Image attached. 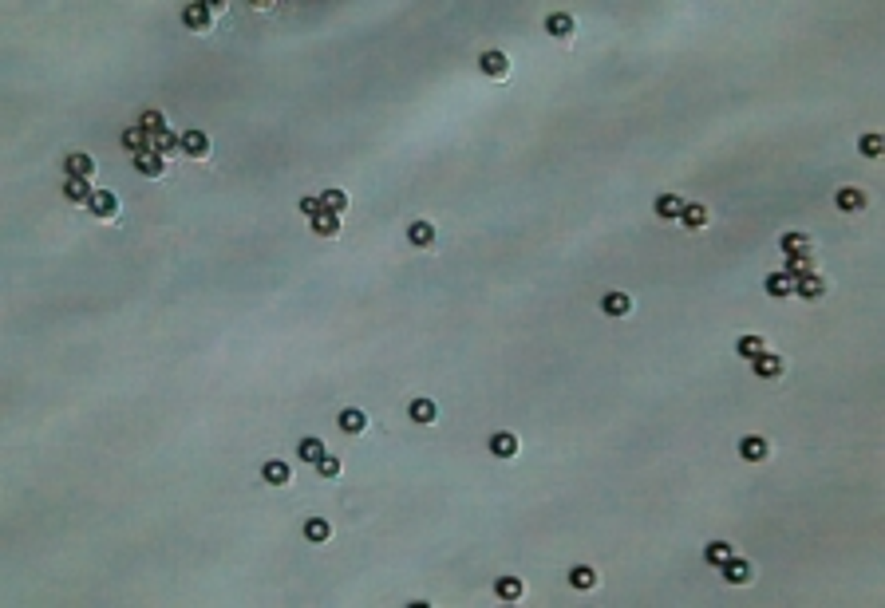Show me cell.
I'll list each match as a JSON object with an SVG mask.
<instances>
[{
    "label": "cell",
    "instance_id": "1",
    "mask_svg": "<svg viewBox=\"0 0 885 608\" xmlns=\"http://www.w3.org/2000/svg\"><path fill=\"white\" fill-rule=\"evenodd\" d=\"M178 150H186L190 159H205L210 154V139H205L202 130H186V135H178Z\"/></svg>",
    "mask_w": 885,
    "mask_h": 608
},
{
    "label": "cell",
    "instance_id": "2",
    "mask_svg": "<svg viewBox=\"0 0 885 608\" xmlns=\"http://www.w3.org/2000/svg\"><path fill=\"white\" fill-rule=\"evenodd\" d=\"M87 209H91L95 218H115V213H119V198L107 194V190H95L91 198H87Z\"/></svg>",
    "mask_w": 885,
    "mask_h": 608
},
{
    "label": "cell",
    "instance_id": "3",
    "mask_svg": "<svg viewBox=\"0 0 885 608\" xmlns=\"http://www.w3.org/2000/svg\"><path fill=\"white\" fill-rule=\"evenodd\" d=\"M719 569H724V581H727V585H747V581H751V565H747L743 557H735V553H731V557H727Z\"/></svg>",
    "mask_w": 885,
    "mask_h": 608
},
{
    "label": "cell",
    "instance_id": "4",
    "mask_svg": "<svg viewBox=\"0 0 885 608\" xmlns=\"http://www.w3.org/2000/svg\"><path fill=\"white\" fill-rule=\"evenodd\" d=\"M162 166H166V159L158 154V150H139L135 154V170L146 178H162Z\"/></svg>",
    "mask_w": 885,
    "mask_h": 608
},
{
    "label": "cell",
    "instance_id": "5",
    "mask_svg": "<svg viewBox=\"0 0 885 608\" xmlns=\"http://www.w3.org/2000/svg\"><path fill=\"white\" fill-rule=\"evenodd\" d=\"M63 174H67V178H95V159H91V154H67Z\"/></svg>",
    "mask_w": 885,
    "mask_h": 608
},
{
    "label": "cell",
    "instance_id": "6",
    "mask_svg": "<svg viewBox=\"0 0 885 608\" xmlns=\"http://www.w3.org/2000/svg\"><path fill=\"white\" fill-rule=\"evenodd\" d=\"M601 312H609V316H629L632 296H625V292H605V296H601Z\"/></svg>",
    "mask_w": 885,
    "mask_h": 608
},
{
    "label": "cell",
    "instance_id": "7",
    "mask_svg": "<svg viewBox=\"0 0 885 608\" xmlns=\"http://www.w3.org/2000/svg\"><path fill=\"white\" fill-rule=\"evenodd\" d=\"M838 209H842V213H862V209H866V194L862 190H853V186H846V190H838Z\"/></svg>",
    "mask_w": 885,
    "mask_h": 608
},
{
    "label": "cell",
    "instance_id": "8",
    "mask_svg": "<svg viewBox=\"0 0 885 608\" xmlns=\"http://www.w3.org/2000/svg\"><path fill=\"white\" fill-rule=\"evenodd\" d=\"M261 478H265L269 486H284V482L293 478V470H289V463H281V458H269V463L261 466Z\"/></svg>",
    "mask_w": 885,
    "mask_h": 608
},
{
    "label": "cell",
    "instance_id": "9",
    "mask_svg": "<svg viewBox=\"0 0 885 608\" xmlns=\"http://www.w3.org/2000/svg\"><path fill=\"white\" fill-rule=\"evenodd\" d=\"M490 454H494V458H514V454H518V439L510 431H498L490 439Z\"/></svg>",
    "mask_w": 885,
    "mask_h": 608
},
{
    "label": "cell",
    "instance_id": "10",
    "mask_svg": "<svg viewBox=\"0 0 885 608\" xmlns=\"http://www.w3.org/2000/svg\"><path fill=\"white\" fill-rule=\"evenodd\" d=\"M794 292H798V296H806V301H818L822 292H826V285H822L818 272H806V277H798V281H794Z\"/></svg>",
    "mask_w": 885,
    "mask_h": 608
},
{
    "label": "cell",
    "instance_id": "11",
    "mask_svg": "<svg viewBox=\"0 0 885 608\" xmlns=\"http://www.w3.org/2000/svg\"><path fill=\"white\" fill-rule=\"evenodd\" d=\"M182 20H186V28L202 32V28H210V8H205V4H186V8H182Z\"/></svg>",
    "mask_w": 885,
    "mask_h": 608
},
{
    "label": "cell",
    "instance_id": "12",
    "mask_svg": "<svg viewBox=\"0 0 885 608\" xmlns=\"http://www.w3.org/2000/svg\"><path fill=\"white\" fill-rule=\"evenodd\" d=\"M482 71H486V75H494V80H506V71H510L506 51H486V56H482Z\"/></svg>",
    "mask_w": 885,
    "mask_h": 608
},
{
    "label": "cell",
    "instance_id": "13",
    "mask_svg": "<svg viewBox=\"0 0 885 608\" xmlns=\"http://www.w3.org/2000/svg\"><path fill=\"white\" fill-rule=\"evenodd\" d=\"M63 194L71 198V202H87L91 198V178H63Z\"/></svg>",
    "mask_w": 885,
    "mask_h": 608
},
{
    "label": "cell",
    "instance_id": "14",
    "mask_svg": "<svg viewBox=\"0 0 885 608\" xmlns=\"http://www.w3.org/2000/svg\"><path fill=\"white\" fill-rule=\"evenodd\" d=\"M778 245H783V253H787V257L810 253V237H806V233H783V237H778Z\"/></svg>",
    "mask_w": 885,
    "mask_h": 608
},
{
    "label": "cell",
    "instance_id": "15",
    "mask_svg": "<svg viewBox=\"0 0 885 608\" xmlns=\"http://www.w3.org/2000/svg\"><path fill=\"white\" fill-rule=\"evenodd\" d=\"M739 454L747 458V463H763V458H767V443H763L759 434H747V439L739 443Z\"/></svg>",
    "mask_w": 885,
    "mask_h": 608
},
{
    "label": "cell",
    "instance_id": "16",
    "mask_svg": "<svg viewBox=\"0 0 885 608\" xmlns=\"http://www.w3.org/2000/svg\"><path fill=\"white\" fill-rule=\"evenodd\" d=\"M363 427H368V419H363L360 407H348V411H340V431H344V434H360Z\"/></svg>",
    "mask_w": 885,
    "mask_h": 608
},
{
    "label": "cell",
    "instance_id": "17",
    "mask_svg": "<svg viewBox=\"0 0 885 608\" xmlns=\"http://www.w3.org/2000/svg\"><path fill=\"white\" fill-rule=\"evenodd\" d=\"M751 364H755V371H759V375H767V379H774V375L783 371V360H778L774 352H759Z\"/></svg>",
    "mask_w": 885,
    "mask_h": 608
},
{
    "label": "cell",
    "instance_id": "18",
    "mask_svg": "<svg viewBox=\"0 0 885 608\" xmlns=\"http://www.w3.org/2000/svg\"><path fill=\"white\" fill-rule=\"evenodd\" d=\"M313 233H320V237H336V233H340V218L320 209V213L313 218Z\"/></svg>",
    "mask_w": 885,
    "mask_h": 608
},
{
    "label": "cell",
    "instance_id": "19",
    "mask_svg": "<svg viewBox=\"0 0 885 608\" xmlns=\"http://www.w3.org/2000/svg\"><path fill=\"white\" fill-rule=\"evenodd\" d=\"M123 146L131 150V154H139V150H150V135L142 127H131V130H123Z\"/></svg>",
    "mask_w": 885,
    "mask_h": 608
},
{
    "label": "cell",
    "instance_id": "20",
    "mask_svg": "<svg viewBox=\"0 0 885 608\" xmlns=\"http://www.w3.org/2000/svg\"><path fill=\"white\" fill-rule=\"evenodd\" d=\"M320 209H324V213H336V218H340V213L348 209V194H344V190H328V194H320Z\"/></svg>",
    "mask_w": 885,
    "mask_h": 608
},
{
    "label": "cell",
    "instance_id": "21",
    "mask_svg": "<svg viewBox=\"0 0 885 608\" xmlns=\"http://www.w3.org/2000/svg\"><path fill=\"white\" fill-rule=\"evenodd\" d=\"M407 241H411V245H419V249H427V245L435 241V229H431L427 222H411L407 225Z\"/></svg>",
    "mask_w": 885,
    "mask_h": 608
},
{
    "label": "cell",
    "instance_id": "22",
    "mask_svg": "<svg viewBox=\"0 0 885 608\" xmlns=\"http://www.w3.org/2000/svg\"><path fill=\"white\" fill-rule=\"evenodd\" d=\"M297 454L304 458V463H313V466H316L320 458H324V454H328V450H324V443H320V439H300Z\"/></svg>",
    "mask_w": 885,
    "mask_h": 608
},
{
    "label": "cell",
    "instance_id": "23",
    "mask_svg": "<svg viewBox=\"0 0 885 608\" xmlns=\"http://www.w3.org/2000/svg\"><path fill=\"white\" fill-rule=\"evenodd\" d=\"M767 292H771V296H790V292H794V277H790V272L767 277Z\"/></svg>",
    "mask_w": 885,
    "mask_h": 608
},
{
    "label": "cell",
    "instance_id": "24",
    "mask_svg": "<svg viewBox=\"0 0 885 608\" xmlns=\"http://www.w3.org/2000/svg\"><path fill=\"white\" fill-rule=\"evenodd\" d=\"M435 415H439L435 399H411V419L415 423H435Z\"/></svg>",
    "mask_w": 885,
    "mask_h": 608
},
{
    "label": "cell",
    "instance_id": "25",
    "mask_svg": "<svg viewBox=\"0 0 885 608\" xmlns=\"http://www.w3.org/2000/svg\"><path fill=\"white\" fill-rule=\"evenodd\" d=\"M708 206H699V202H695V206H684V213H680V222L688 225V229H699V225H708Z\"/></svg>",
    "mask_w": 885,
    "mask_h": 608
},
{
    "label": "cell",
    "instance_id": "26",
    "mask_svg": "<svg viewBox=\"0 0 885 608\" xmlns=\"http://www.w3.org/2000/svg\"><path fill=\"white\" fill-rule=\"evenodd\" d=\"M569 585H573V589H581V592H589L593 585H597V573H593L589 565H577V569L569 573Z\"/></svg>",
    "mask_w": 885,
    "mask_h": 608
},
{
    "label": "cell",
    "instance_id": "27",
    "mask_svg": "<svg viewBox=\"0 0 885 608\" xmlns=\"http://www.w3.org/2000/svg\"><path fill=\"white\" fill-rule=\"evenodd\" d=\"M494 592H498L502 600H518V596H522V581H518V576H498V581H494Z\"/></svg>",
    "mask_w": 885,
    "mask_h": 608
},
{
    "label": "cell",
    "instance_id": "28",
    "mask_svg": "<svg viewBox=\"0 0 885 608\" xmlns=\"http://www.w3.org/2000/svg\"><path fill=\"white\" fill-rule=\"evenodd\" d=\"M656 213H660V218H680V213H684V202H680L676 194H660V198H656Z\"/></svg>",
    "mask_w": 885,
    "mask_h": 608
},
{
    "label": "cell",
    "instance_id": "29",
    "mask_svg": "<svg viewBox=\"0 0 885 608\" xmlns=\"http://www.w3.org/2000/svg\"><path fill=\"white\" fill-rule=\"evenodd\" d=\"M150 150H158V154L166 159L170 150H178V135H170V130H158V135H150Z\"/></svg>",
    "mask_w": 885,
    "mask_h": 608
},
{
    "label": "cell",
    "instance_id": "30",
    "mask_svg": "<svg viewBox=\"0 0 885 608\" xmlns=\"http://www.w3.org/2000/svg\"><path fill=\"white\" fill-rule=\"evenodd\" d=\"M328 522H324V517H309V522H304V537H309V541H328Z\"/></svg>",
    "mask_w": 885,
    "mask_h": 608
},
{
    "label": "cell",
    "instance_id": "31",
    "mask_svg": "<svg viewBox=\"0 0 885 608\" xmlns=\"http://www.w3.org/2000/svg\"><path fill=\"white\" fill-rule=\"evenodd\" d=\"M546 28H550V36H569L573 32V16H569V12H553V16L546 20Z\"/></svg>",
    "mask_w": 885,
    "mask_h": 608
},
{
    "label": "cell",
    "instance_id": "32",
    "mask_svg": "<svg viewBox=\"0 0 885 608\" xmlns=\"http://www.w3.org/2000/svg\"><path fill=\"white\" fill-rule=\"evenodd\" d=\"M787 272L798 281V277H806V272H814V261H810V253L803 257H787Z\"/></svg>",
    "mask_w": 885,
    "mask_h": 608
},
{
    "label": "cell",
    "instance_id": "33",
    "mask_svg": "<svg viewBox=\"0 0 885 608\" xmlns=\"http://www.w3.org/2000/svg\"><path fill=\"white\" fill-rule=\"evenodd\" d=\"M862 154H866V159H882V154H885V139H882V135H862Z\"/></svg>",
    "mask_w": 885,
    "mask_h": 608
},
{
    "label": "cell",
    "instance_id": "34",
    "mask_svg": "<svg viewBox=\"0 0 885 608\" xmlns=\"http://www.w3.org/2000/svg\"><path fill=\"white\" fill-rule=\"evenodd\" d=\"M731 553H735V549H731V545H727V541H711L708 549H704V557H708L711 565H724V561L731 557Z\"/></svg>",
    "mask_w": 885,
    "mask_h": 608
},
{
    "label": "cell",
    "instance_id": "35",
    "mask_svg": "<svg viewBox=\"0 0 885 608\" xmlns=\"http://www.w3.org/2000/svg\"><path fill=\"white\" fill-rule=\"evenodd\" d=\"M139 127L146 130V135H158V130H166V119H162V111H142Z\"/></svg>",
    "mask_w": 885,
    "mask_h": 608
},
{
    "label": "cell",
    "instance_id": "36",
    "mask_svg": "<svg viewBox=\"0 0 885 608\" xmlns=\"http://www.w3.org/2000/svg\"><path fill=\"white\" fill-rule=\"evenodd\" d=\"M759 352H763V336H743V340H739V355L755 360Z\"/></svg>",
    "mask_w": 885,
    "mask_h": 608
},
{
    "label": "cell",
    "instance_id": "37",
    "mask_svg": "<svg viewBox=\"0 0 885 608\" xmlns=\"http://www.w3.org/2000/svg\"><path fill=\"white\" fill-rule=\"evenodd\" d=\"M316 470H320L324 478H336V474H340V458H336V454H324V458L316 463Z\"/></svg>",
    "mask_w": 885,
    "mask_h": 608
},
{
    "label": "cell",
    "instance_id": "38",
    "mask_svg": "<svg viewBox=\"0 0 885 608\" xmlns=\"http://www.w3.org/2000/svg\"><path fill=\"white\" fill-rule=\"evenodd\" d=\"M300 209H304L309 218H316V213H320V198H304V202H300Z\"/></svg>",
    "mask_w": 885,
    "mask_h": 608
}]
</instances>
